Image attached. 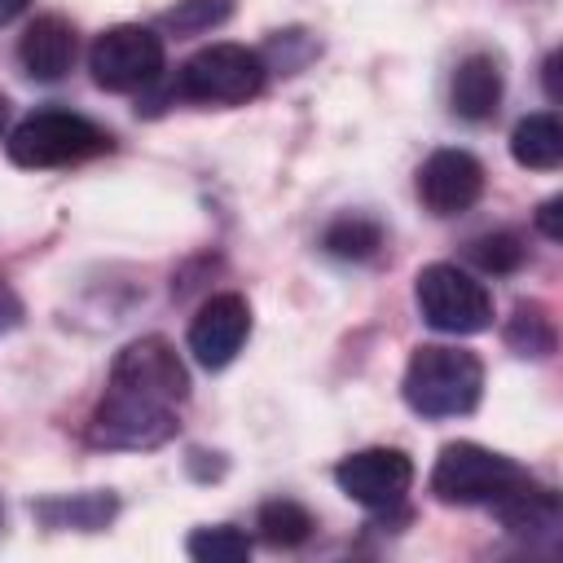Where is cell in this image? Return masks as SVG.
<instances>
[{"label":"cell","mask_w":563,"mask_h":563,"mask_svg":"<svg viewBox=\"0 0 563 563\" xmlns=\"http://www.w3.org/2000/svg\"><path fill=\"white\" fill-rule=\"evenodd\" d=\"M185 400L189 369L176 347L158 334L132 339L110 365V383L88 418V440L97 449H158L176 435V409Z\"/></svg>","instance_id":"6da1fadb"},{"label":"cell","mask_w":563,"mask_h":563,"mask_svg":"<svg viewBox=\"0 0 563 563\" xmlns=\"http://www.w3.org/2000/svg\"><path fill=\"white\" fill-rule=\"evenodd\" d=\"M400 396L422 418H462L484 396V365L466 347L422 343L405 365Z\"/></svg>","instance_id":"7a4b0ae2"},{"label":"cell","mask_w":563,"mask_h":563,"mask_svg":"<svg viewBox=\"0 0 563 563\" xmlns=\"http://www.w3.org/2000/svg\"><path fill=\"white\" fill-rule=\"evenodd\" d=\"M114 150V136L75 114V110H62V106H48V110H31L9 136H4V154L9 163L18 167H31V172H48V167H70V163H88L97 154H110Z\"/></svg>","instance_id":"3957f363"},{"label":"cell","mask_w":563,"mask_h":563,"mask_svg":"<svg viewBox=\"0 0 563 563\" xmlns=\"http://www.w3.org/2000/svg\"><path fill=\"white\" fill-rule=\"evenodd\" d=\"M264 79H268V62L255 48L207 44L180 66L176 92L198 106H246L251 97L264 92Z\"/></svg>","instance_id":"277c9868"},{"label":"cell","mask_w":563,"mask_h":563,"mask_svg":"<svg viewBox=\"0 0 563 563\" xmlns=\"http://www.w3.org/2000/svg\"><path fill=\"white\" fill-rule=\"evenodd\" d=\"M418 312L440 334H479L493 325V295L457 264H427L413 282Z\"/></svg>","instance_id":"5b68a950"},{"label":"cell","mask_w":563,"mask_h":563,"mask_svg":"<svg viewBox=\"0 0 563 563\" xmlns=\"http://www.w3.org/2000/svg\"><path fill=\"white\" fill-rule=\"evenodd\" d=\"M519 475L523 471L510 457H501L475 440H453L440 449V457L431 466V493L444 506H493Z\"/></svg>","instance_id":"8992f818"},{"label":"cell","mask_w":563,"mask_h":563,"mask_svg":"<svg viewBox=\"0 0 563 563\" xmlns=\"http://www.w3.org/2000/svg\"><path fill=\"white\" fill-rule=\"evenodd\" d=\"M163 35L141 26V22H119L110 31H101L88 48V70L97 79V88L106 92H136L145 84H154L163 75Z\"/></svg>","instance_id":"52a82bcc"},{"label":"cell","mask_w":563,"mask_h":563,"mask_svg":"<svg viewBox=\"0 0 563 563\" xmlns=\"http://www.w3.org/2000/svg\"><path fill=\"white\" fill-rule=\"evenodd\" d=\"M334 484H339V493H347L352 501H361L369 510H391L405 501V493L413 484V462L405 449H387V444L361 449L334 466Z\"/></svg>","instance_id":"ba28073f"},{"label":"cell","mask_w":563,"mask_h":563,"mask_svg":"<svg viewBox=\"0 0 563 563\" xmlns=\"http://www.w3.org/2000/svg\"><path fill=\"white\" fill-rule=\"evenodd\" d=\"M484 194V163L471 150H435L418 167V198L431 216H462Z\"/></svg>","instance_id":"9c48e42d"},{"label":"cell","mask_w":563,"mask_h":563,"mask_svg":"<svg viewBox=\"0 0 563 563\" xmlns=\"http://www.w3.org/2000/svg\"><path fill=\"white\" fill-rule=\"evenodd\" d=\"M251 334V303L238 290L211 295L189 321V352L202 369H224Z\"/></svg>","instance_id":"30bf717a"},{"label":"cell","mask_w":563,"mask_h":563,"mask_svg":"<svg viewBox=\"0 0 563 563\" xmlns=\"http://www.w3.org/2000/svg\"><path fill=\"white\" fill-rule=\"evenodd\" d=\"M75 53H79V35L62 13L35 18L18 40V66L40 84H57L75 66Z\"/></svg>","instance_id":"8fae6325"},{"label":"cell","mask_w":563,"mask_h":563,"mask_svg":"<svg viewBox=\"0 0 563 563\" xmlns=\"http://www.w3.org/2000/svg\"><path fill=\"white\" fill-rule=\"evenodd\" d=\"M449 106L466 123H484V119L497 114V106H501V66H497L493 53H466L453 66Z\"/></svg>","instance_id":"7c38bea8"},{"label":"cell","mask_w":563,"mask_h":563,"mask_svg":"<svg viewBox=\"0 0 563 563\" xmlns=\"http://www.w3.org/2000/svg\"><path fill=\"white\" fill-rule=\"evenodd\" d=\"M493 515L501 519V528L523 532V537H532V532H554V528H559V497H554V488L532 484L528 475H519V479L493 501Z\"/></svg>","instance_id":"4fadbf2b"},{"label":"cell","mask_w":563,"mask_h":563,"mask_svg":"<svg viewBox=\"0 0 563 563\" xmlns=\"http://www.w3.org/2000/svg\"><path fill=\"white\" fill-rule=\"evenodd\" d=\"M510 158L519 167H532V172H554L563 163V123H559V114L541 110V114L519 119L515 132H510Z\"/></svg>","instance_id":"5bb4252c"},{"label":"cell","mask_w":563,"mask_h":563,"mask_svg":"<svg viewBox=\"0 0 563 563\" xmlns=\"http://www.w3.org/2000/svg\"><path fill=\"white\" fill-rule=\"evenodd\" d=\"M255 528H260V541H264V545H273V550H290V545H303V541L312 537L317 523H312V515H308L299 501H290V497H273V501L260 506Z\"/></svg>","instance_id":"9a60e30c"},{"label":"cell","mask_w":563,"mask_h":563,"mask_svg":"<svg viewBox=\"0 0 563 563\" xmlns=\"http://www.w3.org/2000/svg\"><path fill=\"white\" fill-rule=\"evenodd\" d=\"M321 246L334 255V260H374L378 246H383V224L369 220V216H339L325 224L321 233Z\"/></svg>","instance_id":"2e32d148"},{"label":"cell","mask_w":563,"mask_h":563,"mask_svg":"<svg viewBox=\"0 0 563 563\" xmlns=\"http://www.w3.org/2000/svg\"><path fill=\"white\" fill-rule=\"evenodd\" d=\"M35 515L53 528H106L114 515V497L110 493H79V497H57V501H40Z\"/></svg>","instance_id":"e0dca14e"},{"label":"cell","mask_w":563,"mask_h":563,"mask_svg":"<svg viewBox=\"0 0 563 563\" xmlns=\"http://www.w3.org/2000/svg\"><path fill=\"white\" fill-rule=\"evenodd\" d=\"M506 343L519 356H550L554 352V321L541 303H519L515 317L506 321Z\"/></svg>","instance_id":"ac0fdd59"},{"label":"cell","mask_w":563,"mask_h":563,"mask_svg":"<svg viewBox=\"0 0 563 563\" xmlns=\"http://www.w3.org/2000/svg\"><path fill=\"white\" fill-rule=\"evenodd\" d=\"M185 550L198 559V563H242L251 554V537L233 523H216V528H194Z\"/></svg>","instance_id":"d6986e66"},{"label":"cell","mask_w":563,"mask_h":563,"mask_svg":"<svg viewBox=\"0 0 563 563\" xmlns=\"http://www.w3.org/2000/svg\"><path fill=\"white\" fill-rule=\"evenodd\" d=\"M466 255H471L484 273H515V268L528 260V246H523V238H519V233L497 229V233L475 238V242L466 246Z\"/></svg>","instance_id":"ffe728a7"},{"label":"cell","mask_w":563,"mask_h":563,"mask_svg":"<svg viewBox=\"0 0 563 563\" xmlns=\"http://www.w3.org/2000/svg\"><path fill=\"white\" fill-rule=\"evenodd\" d=\"M233 18V0H176L163 13V26L176 35H198L211 26H224Z\"/></svg>","instance_id":"44dd1931"},{"label":"cell","mask_w":563,"mask_h":563,"mask_svg":"<svg viewBox=\"0 0 563 563\" xmlns=\"http://www.w3.org/2000/svg\"><path fill=\"white\" fill-rule=\"evenodd\" d=\"M559 207H563V198H545V202H541V211H537V229H541L550 242H559V238H563V224H559Z\"/></svg>","instance_id":"7402d4cb"},{"label":"cell","mask_w":563,"mask_h":563,"mask_svg":"<svg viewBox=\"0 0 563 563\" xmlns=\"http://www.w3.org/2000/svg\"><path fill=\"white\" fill-rule=\"evenodd\" d=\"M18 321H22V299L0 282V334H9Z\"/></svg>","instance_id":"603a6c76"},{"label":"cell","mask_w":563,"mask_h":563,"mask_svg":"<svg viewBox=\"0 0 563 563\" xmlns=\"http://www.w3.org/2000/svg\"><path fill=\"white\" fill-rule=\"evenodd\" d=\"M26 4H31V0H0V26H9L13 18H22Z\"/></svg>","instance_id":"cb8c5ba5"},{"label":"cell","mask_w":563,"mask_h":563,"mask_svg":"<svg viewBox=\"0 0 563 563\" xmlns=\"http://www.w3.org/2000/svg\"><path fill=\"white\" fill-rule=\"evenodd\" d=\"M4 114H9V106H4V97H0V136H4Z\"/></svg>","instance_id":"d4e9b609"}]
</instances>
